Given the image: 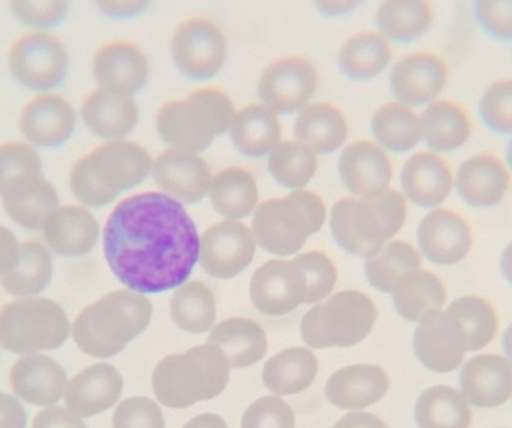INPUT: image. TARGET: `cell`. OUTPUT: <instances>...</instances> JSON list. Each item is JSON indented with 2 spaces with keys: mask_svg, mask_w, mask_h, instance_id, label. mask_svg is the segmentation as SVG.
<instances>
[{
  "mask_svg": "<svg viewBox=\"0 0 512 428\" xmlns=\"http://www.w3.org/2000/svg\"><path fill=\"white\" fill-rule=\"evenodd\" d=\"M242 428H295L294 411L279 396L261 397L243 415Z\"/></svg>",
  "mask_w": 512,
  "mask_h": 428,
  "instance_id": "obj_51",
  "label": "cell"
},
{
  "mask_svg": "<svg viewBox=\"0 0 512 428\" xmlns=\"http://www.w3.org/2000/svg\"><path fill=\"white\" fill-rule=\"evenodd\" d=\"M390 378L376 364H354L337 370L325 384V397L343 411H363L384 399Z\"/></svg>",
  "mask_w": 512,
  "mask_h": 428,
  "instance_id": "obj_26",
  "label": "cell"
},
{
  "mask_svg": "<svg viewBox=\"0 0 512 428\" xmlns=\"http://www.w3.org/2000/svg\"><path fill=\"white\" fill-rule=\"evenodd\" d=\"M376 319L378 309L369 295L351 289L340 291L304 315L301 339L315 349L349 348L372 333Z\"/></svg>",
  "mask_w": 512,
  "mask_h": 428,
  "instance_id": "obj_9",
  "label": "cell"
},
{
  "mask_svg": "<svg viewBox=\"0 0 512 428\" xmlns=\"http://www.w3.org/2000/svg\"><path fill=\"white\" fill-rule=\"evenodd\" d=\"M27 415L20 400L0 393V428H26Z\"/></svg>",
  "mask_w": 512,
  "mask_h": 428,
  "instance_id": "obj_56",
  "label": "cell"
},
{
  "mask_svg": "<svg viewBox=\"0 0 512 428\" xmlns=\"http://www.w3.org/2000/svg\"><path fill=\"white\" fill-rule=\"evenodd\" d=\"M372 134L379 147L396 153L409 152L423 140L420 116L399 102H388L375 111Z\"/></svg>",
  "mask_w": 512,
  "mask_h": 428,
  "instance_id": "obj_41",
  "label": "cell"
},
{
  "mask_svg": "<svg viewBox=\"0 0 512 428\" xmlns=\"http://www.w3.org/2000/svg\"><path fill=\"white\" fill-rule=\"evenodd\" d=\"M325 217L324 201L301 189L259 204L252 216L251 229L256 246L273 255L289 256L301 250L307 238L321 231Z\"/></svg>",
  "mask_w": 512,
  "mask_h": 428,
  "instance_id": "obj_7",
  "label": "cell"
},
{
  "mask_svg": "<svg viewBox=\"0 0 512 428\" xmlns=\"http://www.w3.org/2000/svg\"><path fill=\"white\" fill-rule=\"evenodd\" d=\"M256 310L270 316H283L307 304V283L295 259H273L255 271L249 286Z\"/></svg>",
  "mask_w": 512,
  "mask_h": 428,
  "instance_id": "obj_16",
  "label": "cell"
},
{
  "mask_svg": "<svg viewBox=\"0 0 512 428\" xmlns=\"http://www.w3.org/2000/svg\"><path fill=\"white\" fill-rule=\"evenodd\" d=\"M44 177L41 156L26 141L0 143V198Z\"/></svg>",
  "mask_w": 512,
  "mask_h": 428,
  "instance_id": "obj_47",
  "label": "cell"
},
{
  "mask_svg": "<svg viewBox=\"0 0 512 428\" xmlns=\"http://www.w3.org/2000/svg\"><path fill=\"white\" fill-rule=\"evenodd\" d=\"M391 56L390 42L381 33L361 32L343 42L337 63L346 77L366 81L385 71Z\"/></svg>",
  "mask_w": 512,
  "mask_h": 428,
  "instance_id": "obj_40",
  "label": "cell"
},
{
  "mask_svg": "<svg viewBox=\"0 0 512 428\" xmlns=\"http://www.w3.org/2000/svg\"><path fill=\"white\" fill-rule=\"evenodd\" d=\"M32 428H87V426L68 408L51 406L36 415Z\"/></svg>",
  "mask_w": 512,
  "mask_h": 428,
  "instance_id": "obj_54",
  "label": "cell"
},
{
  "mask_svg": "<svg viewBox=\"0 0 512 428\" xmlns=\"http://www.w3.org/2000/svg\"><path fill=\"white\" fill-rule=\"evenodd\" d=\"M507 158H508V164H510V167L512 170V140L510 141V144H508Z\"/></svg>",
  "mask_w": 512,
  "mask_h": 428,
  "instance_id": "obj_62",
  "label": "cell"
},
{
  "mask_svg": "<svg viewBox=\"0 0 512 428\" xmlns=\"http://www.w3.org/2000/svg\"><path fill=\"white\" fill-rule=\"evenodd\" d=\"M18 129L24 141L35 149H60L77 129V113L63 96L39 93L21 108Z\"/></svg>",
  "mask_w": 512,
  "mask_h": 428,
  "instance_id": "obj_15",
  "label": "cell"
},
{
  "mask_svg": "<svg viewBox=\"0 0 512 428\" xmlns=\"http://www.w3.org/2000/svg\"><path fill=\"white\" fill-rule=\"evenodd\" d=\"M209 197L216 212L236 222L254 214L259 206L255 177L243 168H225L213 176Z\"/></svg>",
  "mask_w": 512,
  "mask_h": 428,
  "instance_id": "obj_38",
  "label": "cell"
},
{
  "mask_svg": "<svg viewBox=\"0 0 512 428\" xmlns=\"http://www.w3.org/2000/svg\"><path fill=\"white\" fill-rule=\"evenodd\" d=\"M496 428H510V427H496Z\"/></svg>",
  "mask_w": 512,
  "mask_h": 428,
  "instance_id": "obj_63",
  "label": "cell"
},
{
  "mask_svg": "<svg viewBox=\"0 0 512 428\" xmlns=\"http://www.w3.org/2000/svg\"><path fill=\"white\" fill-rule=\"evenodd\" d=\"M92 74L99 89L135 96L149 80V60L134 42L116 39L93 54Z\"/></svg>",
  "mask_w": 512,
  "mask_h": 428,
  "instance_id": "obj_18",
  "label": "cell"
},
{
  "mask_svg": "<svg viewBox=\"0 0 512 428\" xmlns=\"http://www.w3.org/2000/svg\"><path fill=\"white\" fill-rule=\"evenodd\" d=\"M123 393V378L107 363L87 367L66 385L65 405L77 417L90 418L113 408Z\"/></svg>",
  "mask_w": 512,
  "mask_h": 428,
  "instance_id": "obj_27",
  "label": "cell"
},
{
  "mask_svg": "<svg viewBox=\"0 0 512 428\" xmlns=\"http://www.w3.org/2000/svg\"><path fill=\"white\" fill-rule=\"evenodd\" d=\"M294 134L297 141L310 147L316 155L336 152L348 137L345 114L331 104H309L295 119Z\"/></svg>",
  "mask_w": 512,
  "mask_h": 428,
  "instance_id": "obj_30",
  "label": "cell"
},
{
  "mask_svg": "<svg viewBox=\"0 0 512 428\" xmlns=\"http://www.w3.org/2000/svg\"><path fill=\"white\" fill-rule=\"evenodd\" d=\"M0 200L6 216L15 225L32 232L42 231L60 206L59 192L45 176L9 192Z\"/></svg>",
  "mask_w": 512,
  "mask_h": 428,
  "instance_id": "obj_33",
  "label": "cell"
},
{
  "mask_svg": "<svg viewBox=\"0 0 512 428\" xmlns=\"http://www.w3.org/2000/svg\"><path fill=\"white\" fill-rule=\"evenodd\" d=\"M9 11L30 32H50L60 26L69 15L65 0H12Z\"/></svg>",
  "mask_w": 512,
  "mask_h": 428,
  "instance_id": "obj_48",
  "label": "cell"
},
{
  "mask_svg": "<svg viewBox=\"0 0 512 428\" xmlns=\"http://www.w3.org/2000/svg\"><path fill=\"white\" fill-rule=\"evenodd\" d=\"M417 360L430 372L448 375L465 364L466 337L447 310H433L418 321L414 333Z\"/></svg>",
  "mask_w": 512,
  "mask_h": 428,
  "instance_id": "obj_13",
  "label": "cell"
},
{
  "mask_svg": "<svg viewBox=\"0 0 512 428\" xmlns=\"http://www.w3.org/2000/svg\"><path fill=\"white\" fill-rule=\"evenodd\" d=\"M474 14L487 35L499 41H511L512 0H480L475 3Z\"/></svg>",
  "mask_w": 512,
  "mask_h": 428,
  "instance_id": "obj_53",
  "label": "cell"
},
{
  "mask_svg": "<svg viewBox=\"0 0 512 428\" xmlns=\"http://www.w3.org/2000/svg\"><path fill=\"white\" fill-rule=\"evenodd\" d=\"M152 177L162 194L180 204H195L209 195L213 176L198 153L167 149L153 159Z\"/></svg>",
  "mask_w": 512,
  "mask_h": 428,
  "instance_id": "obj_17",
  "label": "cell"
},
{
  "mask_svg": "<svg viewBox=\"0 0 512 428\" xmlns=\"http://www.w3.org/2000/svg\"><path fill=\"white\" fill-rule=\"evenodd\" d=\"M502 346H504L505 357L512 363V322L508 325L504 337H502Z\"/></svg>",
  "mask_w": 512,
  "mask_h": 428,
  "instance_id": "obj_61",
  "label": "cell"
},
{
  "mask_svg": "<svg viewBox=\"0 0 512 428\" xmlns=\"http://www.w3.org/2000/svg\"><path fill=\"white\" fill-rule=\"evenodd\" d=\"M113 428H165L161 406L147 397H132L117 406Z\"/></svg>",
  "mask_w": 512,
  "mask_h": 428,
  "instance_id": "obj_52",
  "label": "cell"
},
{
  "mask_svg": "<svg viewBox=\"0 0 512 428\" xmlns=\"http://www.w3.org/2000/svg\"><path fill=\"white\" fill-rule=\"evenodd\" d=\"M432 24L433 11L424 0H387L376 11V26L387 41H415Z\"/></svg>",
  "mask_w": 512,
  "mask_h": 428,
  "instance_id": "obj_42",
  "label": "cell"
},
{
  "mask_svg": "<svg viewBox=\"0 0 512 428\" xmlns=\"http://www.w3.org/2000/svg\"><path fill=\"white\" fill-rule=\"evenodd\" d=\"M69 337L68 315L50 298H17L0 309V346L12 354L23 357L54 351Z\"/></svg>",
  "mask_w": 512,
  "mask_h": 428,
  "instance_id": "obj_8",
  "label": "cell"
},
{
  "mask_svg": "<svg viewBox=\"0 0 512 428\" xmlns=\"http://www.w3.org/2000/svg\"><path fill=\"white\" fill-rule=\"evenodd\" d=\"M454 185L466 204L490 209L504 200L510 186V173L496 156L481 153L460 165Z\"/></svg>",
  "mask_w": 512,
  "mask_h": 428,
  "instance_id": "obj_28",
  "label": "cell"
},
{
  "mask_svg": "<svg viewBox=\"0 0 512 428\" xmlns=\"http://www.w3.org/2000/svg\"><path fill=\"white\" fill-rule=\"evenodd\" d=\"M170 315L176 327L189 334L212 330L216 322V300L212 289L200 280L183 283L174 291Z\"/></svg>",
  "mask_w": 512,
  "mask_h": 428,
  "instance_id": "obj_43",
  "label": "cell"
},
{
  "mask_svg": "<svg viewBox=\"0 0 512 428\" xmlns=\"http://www.w3.org/2000/svg\"><path fill=\"white\" fill-rule=\"evenodd\" d=\"M256 241L252 229L236 220H222L200 238V264L216 279H234L254 261Z\"/></svg>",
  "mask_w": 512,
  "mask_h": 428,
  "instance_id": "obj_14",
  "label": "cell"
},
{
  "mask_svg": "<svg viewBox=\"0 0 512 428\" xmlns=\"http://www.w3.org/2000/svg\"><path fill=\"white\" fill-rule=\"evenodd\" d=\"M210 345L218 346L231 369L254 366L267 354V334L261 325L245 318H231L210 331Z\"/></svg>",
  "mask_w": 512,
  "mask_h": 428,
  "instance_id": "obj_32",
  "label": "cell"
},
{
  "mask_svg": "<svg viewBox=\"0 0 512 428\" xmlns=\"http://www.w3.org/2000/svg\"><path fill=\"white\" fill-rule=\"evenodd\" d=\"M343 185L357 198L390 188L393 167L387 152L372 141H357L343 149L339 159Z\"/></svg>",
  "mask_w": 512,
  "mask_h": 428,
  "instance_id": "obj_25",
  "label": "cell"
},
{
  "mask_svg": "<svg viewBox=\"0 0 512 428\" xmlns=\"http://www.w3.org/2000/svg\"><path fill=\"white\" fill-rule=\"evenodd\" d=\"M295 261L306 277L307 304H318L330 297L337 282V270L333 261L322 252L303 253Z\"/></svg>",
  "mask_w": 512,
  "mask_h": 428,
  "instance_id": "obj_50",
  "label": "cell"
},
{
  "mask_svg": "<svg viewBox=\"0 0 512 428\" xmlns=\"http://www.w3.org/2000/svg\"><path fill=\"white\" fill-rule=\"evenodd\" d=\"M152 164L149 152L140 144L104 141L72 165L69 188L81 206L101 209L141 185L152 173Z\"/></svg>",
  "mask_w": 512,
  "mask_h": 428,
  "instance_id": "obj_2",
  "label": "cell"
},
{
  "mask_svg": "<svg viewBox=\"0 0 512 428\" xmlns=\"http://www.w3.org/2000/svg\"><path fill=\"white\" fill-rule=\"evenodd\" d=\"M21 246L23 243L18 240L17 235L11 229L0 225V277L11 273L17 267L21 256Z\"/></svg>",
  "mask_w": 512,
  "mask_h": 428,
  "instance_id": "obj_55",
  "label": "cell"
},
{
  "mask_svg": "<svg viewBox=\"0 0 512 428\" xmlns=\"http://www.w3.org/2000/svg\"><path fill=\"white\" fill-rule=\"evenodd\" d=\"M448 69L436 54L418 51L402 57L391 69L390 89L396 102L406 107L432 104L444 90Z\"/></svg>",
  "mask_w": 512,
  "mask_h": 428,
  "instance_id": "obj_19",
  "label": "cell"
},
{
  "mask_svg": "<svg viewBox=\"0 0 512 428\" xmlns=\"http://www.w3.org/2000/svg\"><path fill=\"white\" fill-rule=\"evenodd\" d=\"M11 77L24 89L53 93L68 78L71 56L62 39L50 32H27L8 48Z\"/></svg>",
  "mask_w": 512,
  "mask_h": 428,
  "instance_id": "obj_10",
  "label": "cell"
},
{
  "mask_svg": "<svg viewBox=\"0 0 512 428\" xmlns=\"http://www.w3.org/2000/svg\"><path fill=\"white\" fill-rule=\"evenodd\" d=\"M80 116L90 134L105 141L126 140L137 128L140 110L134 96L96 87L81 102Z\"/></svg>",
  "mask_w": 512,
  "mask_h": 428,
  "instance_id": "obj_24",
  "label": "cell"
},
{
  "mask_svg": "<svg viewBox=\"0 0 512 428\" xmlns=\"http://www.w3.org/2000/svg\"><path fill=\"white\" fill-rule=\"evenodd\" d=\"M403 197L423 209L441 206L453 191L454 177L447 162L433 152L412 155L403 165Z\"/></svg>",
  "mask_w": 512,
  "mask_h": 428,
  "instance_id": "obj_29",
  "label": "cell"
},
{
  "mask_svg": "<svg viewBox=\"0 0 512 428\" xmlns=\"http://www.w3.org/2000/svg\"><path fill=\"white\" fill-rule=\"evenodd\" d=\"M420 119L424 143L433 153L453 152L465 146L471 137V120L456 102H432Z\"/></svg>",
  "mask_w": 512,
  "mask_h": 428,
  "instance_id": "obj_35",
  "label": "cell"
},
{
  "mask_svg": "<svg viewBox=\"0 0 512 428\" xmlns=\"http://www.w3.org/2000/svg\"><path fill=\"white\" fill-rule=\"evenodd\" d=\"M484 125L496 134H512V78L490 84L480 99Z\"/></svg>",
  "mask_w": 512,
  "mask_h": 428,
  "instance_id": "obj_49",
  "label": "cell"
},
{
  "mask_svg": "<svg viewBox=\"0 0 512 428\" xmlns=\"http://www.w3.org/2000/svg\"><path fill=\"white\" fill-rule=\"evenodd\" d=\"M421 253L436 265H456L471 252L474 244L471 226L459 213L432 210L423 217L417 231Z\"/></svg>",
  "mask_w": 512,
  "mask_h": 428,
  "instance_id": "obj_20",
  "label": "cell"
},
{
  "mask_svg": "<svg viewBox=\"0 0 512 428\" xmlns=\"http://www.w3.org/2000/svg\"><path fill=\"white\" fill-rule=\"evenodd\" d=\"M153 304L131 289L108 292L84 307L71 324V336L80 351L93 358L120 354L149 328Z\"/></svg>",
  "mask_w": 512,
  "mask_h": 428,
  "instance_id": "obj_3",
  "label": "cell"
},
{
  "mask_svg": "<svg viewBox=\"0 0 512 428\" xmlns=\"http://www.w3.org/2000/svg\"><path fill=\"white\" fill-rule=\"evenodd\" d=\"M66 385V370L47 355H23L9 372L14 396L33 406L56 405L65 396Z\"/></svg>",
  "mask_w": 512,
  "mask_h": 428,
  "instance_id": "obj_23",
  "label": "cell"
},
{
  "mask_svg": "<svg viewBox=\"0 0 512 428\" xmlns=\"http://www.w3.org/2000/svg\"><path fill=\"white\" fill-rule=\"evenodd\" d=\"M41 232L50 252L65 258L87 255L102 237L98 220L81 204H60Z\"/></svg>",
  "mask_w": 512,
  "mask_h": 428,
  "instance_id": "obj_22",
  "label": "cell"
},
{
  "mask_svg": "<svg viewBox=\"0 0 512 428\" xmlns=\"http://www.w3.org/2000/svg\"><path fill=\"white\" fill-rule=\"evenodd\" d=\"M101 238L108 267L138 294L179 288L200 262L201 237L194 219L162 192H140L120 201Z\"/></svg>",
  "mask_w": 512,
  "mask_h": 428,
  "instance_id": "obj_1",
  "label": "cell"
},
{
  "mask_svg": "<svg viewBox=\"0 0 512 428\" xmlns=\"http://www.w3.org/2000/svg\"><path fill=\"white\" fill-rule=\"evenodd\" d=\"M99 11L110 18H128L143 11L149 3L131 2V0H120V2H98Z\"/></svg>",
  "mask_w": 512,
  "mask_h": 428,
  "instance_id": "obj_57",
  "label": "cell"
},
{
  "mask_svg": "<svg viewBox=\"0 0 512 428\" xmlns=\"http://www.w3.org/2000/svg\"><path fill=\"white\" fill-rule=\"evenodd\" d=\"M53 273L50 249L41 241H24L17 267L0 277V285L15 298L38 297L50 285Z\"/></svg>",
  "mask_w": 512,
  "mask_h": 428,
  "instance_id": "obj_39",
  "label": "cell"
},
{
  "mask_svg": "<svg viewBox=\"0 0 512 428\" xmlns=\"http://www.w3.org/2000/svg\"><path fill=\"white\" fill-rule=\"evenodd\" d=\"M421 268L420 252L408 241L391 240L364 262L367 280L373 288L391 294L405 274Z\"/></svg>",
  "mask_w": 512,
  "mask_h": 428,
  "instance_id": "obj_44",
  "label": "cell"
},
{
  "mask_svg": "<svg viewBox=\"0 0 512 428\" xmlns=\"http://www.w3.org/2000/svg\"><path fill=\"white\" fill-rule=\"evenodd\" d=\"M459 381L460 391L475 408H501L512 399V363L504 355L469 358L462 366Z\"/></svg>",
  "mask_w": 512,
  "mask_h": 428,
  "instance_id": "obj_21",
  "label": "cell"
},
{
  "mask_svg": "<svg viewBox=\"0 0 512 428\" xmlns=\"http://www.w3.org/2000/svg\"><path fill=\"white\" fill-rule=\"evenodd\" d=\"M319 361L304 348L283 349L262 369L265 387L276 396H294L307 390L318 375Z\"/></svg>",
  "mask_w": 512,
  "mask_h": 428,
  "instance_id": "obj_36",
  "label": "cell"
},
{
  "mask_svg": "<svg viewBox=\"0 0 512 428\" xmlns=\"http://www.w3.org/2000/svg\"><path fill=\"white\" fill-rule=\"evenodd\" d=\"M174 65L191 80H212L227 60V39L218 24L206 17H192L174 30L171 41Z\"/></svg>",
  "mask_w": 512,
  "mask_h": 428,
  "instance_id": "obj_11",
  "label": "cell"
},
{
  "mask_svg": "<svg viewBox=\"0 0 512 428\" xmlns=\"http://www.w3.org/2000/svg\"><path fill=\"white\" fill-rule=\"evenodd\" d=\"M414 418L418 428H471L474 414L462 391L435 385L418 397Z\"/></svg>",
  "mask_w": 512,
  "mask_h": 428,
  "instance_id": "obj_34",
  "label": "cell"
},
{
  "mask_svg": "<svg viewBox=\"0 0 512 428\" xmlns=\"http://www.w3.org/2000/svg\"><path fill=\"white\" fill-rule=\"evenodd\" d=\"M230 370V363L218 346H194L159 361L152 376L153 393L167 408H189L224 393Z\"/></svg>",
  "mask_w": 512,
  "mask_h": 428,
  "instance_id": "obj_4",
  "label": "cell"
},
{
  "mask_svg": "<svg viewBox=\"0 0 512 428\" xmlns=\"http://www.w3.org/2000/svg\"><path fill=\"white\" fill-rule=\"evenodd\" d=\"M268 171L283 188L301 191L318 171V155L300 141H280L268 155Z\"/></svg>",
  "mask_w": 512,
  "mask_h": 428,
  "instance_id": "obj_46",
  "label": "cell"
},
{
  "mask_svg": "<svg viewBox=\"0 0 512 428\" xmlns=\"http://www.w3.org/2000/svg\"><path fill=\"white\" fill-rule=\"evenodd\" d=\"M501 271L508 283L512 286V241L505 247L501 256Z\"/></svg>",
  "mask_w": 512,
  "mask_h": 428,
  "instance_id": "obj_60",
  "label": "cell"
},
{
  "mask_svg": "<svg viewBox=\"0 0 512 428\" xmlns=\"http://www.w3.org/2000/svg\"><path fill=\"white\" fill-rule=\"evenodd\" d=\"M318 74L304 57H282L262 71L258 95L262 105L276 114L300 113L316 92Z\"/></svg>",
  "mask_w": 512,
  "mask_h": 428,
  "instance_id": "obj_12",
  "label": "cell"
},
{
  "mask_svg": "<svg viewBox=\"0 0 512 428\" xmlns=\"http://www.w3.org/2000/svg\"><path fill=\"white\" fill-rule=\"evenodd\" d=\"M234 147L248 158H264L280 143L282 126L277 114L262 104L236 111L230 126Z\"/></svg>",
  "mask_w": 512,
  "mask_h": 428,
  "instance_id": "obj_31",
  "label": "cell"
},
{
  "mask_svg": "<svg viewBox=\"0 0 512 428\" xmlns=\"http://www.w3.org/2000/svg\"><path fill=\"white\" fill-rule=\"evenodd\" d=\"M183 428H228L224 418L216 414H203L200 417L192 418Z\"/></svg>",
  "mask_w": 512,
  "mask_h": 428,
  "instance_id": "obj_59",
  "label": "cell"
},
{
  "mask_svg": "<svg viewBox=\"0 0 512 428\" xmlns=\"http://www.w3.org/2000/svg\"><path fill=\"white\" fill-rule=\"evenodd\" d=\"M448 313L459 322L466 337L468 352H477L495 340L499 316L495 306L478 295H463L447 307Z\"/></svg>",
  "mask_w": 512,
  "mask_h": 428,
  "instance_id": "obj_45",
  "label": "cell"
},
{
  "mask_svg": "<svg viewBox=\"0 0 512 428\" xmlns=\"http://www.w3.org/2000/svg\"><path fill=\"white\" fill-rule=\"evenodd\" d=\"M391 295L396 312L406 321L418 322L427 313L444 307L447 288L435 273L418 268L405 274Z\"/></svg>",
  "mask_w": 512,
  "mask_h": 428,
  "instance_id": "obj_37",
  "label": "cell"
},
{
  "mask_svg": "<svg viewBox=\"0 0 512 428\" xmlns=\"http://www.w3.org/2000/svg\"><path fill=\"white\" fill-rule=\"evenodd\" d=\"M233 101L215 87H201L186 98L165 102L156 113V131L171 149L200 153L230 131Z\"/></svg>",
  "mask_w": 512,
  "mask_h": 428,
  "instance_id": "obj_6",
  "label": "cell"
},
{
  "mask_svg": "<svg viewBox=\"0 0 512 428\" xmlns=\"http://www.w3.org/2000/svg\"><path fill=\"white\" fill-rule=\"evenodd\" d=\"M406 213V198L390 188L369 197L345 198L331 209V234L345 252L367 258L399 234Z\"/></svg>",
  "mask_w": 512,
  "mask_h": 428,
  "instance_id": "obj_5",
  "label": "cell"
},
{
  "mask_svg": "<svg viewBox=\"0 0 512 428\" xmlns=\"http://www.w3.org/2000/svg\"><path fill=\"white\" fill-rule=\"evenodd\" d=\"M334 428H388L387 424L373 414L367 412H351L337 421Z\"/></svg>",
  "mask_w": 512,
  "mask_h": 428,
  "instance_id": "obj_58",
  "label": "cell"
}]
</instances>
